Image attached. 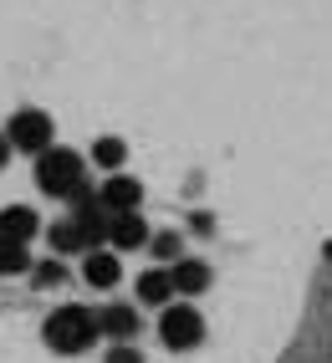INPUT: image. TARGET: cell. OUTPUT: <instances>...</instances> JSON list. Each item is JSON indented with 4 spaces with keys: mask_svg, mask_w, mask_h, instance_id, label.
<instances>
[{
    "mask_svg": "<svg viewBox=\"0 0 332 363\" xmlns=\"http://www.w3.org/2000/svg\"><path fill=\"white\" fill-rule=\"evenodd\" d=\"M36 184H41V195H52V200H67V205H77L87 195H98V189L87 184V169H82V154L72 149H46L36 154Z\"/></svg>",
    "mask_w": 332,
    "mask_h": 363,
    "instance_id": "obj_1",
    "label": "cell"
},
{
    "mask_svg": "<svg viewBox=\"0 0 332 363\" xmlns=\"http://www.w3.org/2000/svg\"><path fill=\"white\" fill-rule=\"evenodd\" d=\"M6 159H11V138L0 133V169H6Z\"/></svg>",
    "mask_w": 332,
    "mask_h": 363,
    "instance_id": "obj_18",
    "label": "cell"
},
{
    "mask_svg": "<svg viewBox=\"0 0 332 363\" xmlns=\"http://www.w3.org/2000/svg\"><path fill=\"white\" fill-rule=\"evenodd\" d=\"M98 328H103L108 343H133L144 323H138V307L133 302H103L98 307Z\"/></svg>",
    "mask_w": 332,
    "mask_h": 363,
    "instance_id": "obj_5",
    "label": "cell"
},
{
    "mask_svg": "<svg viewBox=\"0 0 332 363\" xmlns=\"http://www.w3.org/2000/svg\"><path fill=\"white\" fill-rule=\"evenodd\" d=\"M82 277H87V286H98V292H108V286H118V277H123V266H118V251H87V261H82Z\"/></svg>",
    "mask_w": 332,
    "mask_h": 363,
    "instance_id": "obj_10",
    "label": "cell"
},
{
    "mask_svg": "<svg viewBox=\"0 0 332 363\" xmlns=\"http://www.w3.org/2000/svg\"><path fill=\"white\" fill-rule=\"evenodd\" d=\"M179 292H174V272H164V266H154V272L138 277V307H169Z\"/></svg>",
    "mask_w": 332,
    "mask_h": 363,
    "instance_id": "obj_9",
    "label": "cell"
},
{
    "mask_svg": "<svg viewBox=\"0 0 332 363\" xmlns=\"http://www.w3.org/2000/svg\"><path fill=\"white\" fill-rule=\"evenodd\" d=\"M149 251H154V256H159V261H169V266H174V261H179V256H184V240H179V235H174V230H159V235H154V240H149Z\"/></svg>",
    "mask_w": 332,
    "mask_h": 363,
    "instance_id": "obj_15",
    "label": "cell"
},
{
    "mask_svg": "<svg viewBox=\"0 0 332 363\" xmlns=\"http://www.w3.org/2000/svg\"><path fill=\"white\" fill-rule=\"evenodd\" d=\"M154 240V230H149V220L138 210H123V215H113V230H108V246L113 251H144Z\"/></svg>",
    "mask_w": 332,
    "mask_h": 363,
    "instance_id": "obj_6",
    "label": "cell"
},
{
    "mask_svg": "<svg viewBox=\"0 0 332 363\" xmlns=\"http://www.w3.org/2000/svg\"><path fill=\"white\" fill-rule=\"evenodd\" d=\"M159 337H164V348H174V353H184V348H200V337H205V318L189 302H169L164 307V318H159Z\"/></svg>",
    "mask_w": 332,
    "mask_h": 363,
    "instance_id": "obj_4",
    "label": "cell"
},
{
    "mask_svg": "<svg viewBox=\"0 0 332 363\" xmlns=\"http://www.w3.org/2000/svg\"><path fill=\"white\" fill-rule=\"evenodd\" d=\"M31 277H36V286H62L67 281V266H62V256H52V261L31 266Z\"/></svg>",
    "mask_w": 332,
    "mask_h": 363,
    "instance_id": "obj_16",
    "label": "cell"
},
{
    "mask_svg": "<svg viewBox=\"0 0 332 363\" xmlns=\"http://www.w3.org/2000/svg\"><path fill=\"white\" fill-rule=\"evenodd\" d=\"M169 272H174V292L179 297H200V292H210V281H215L210 261H200V256H179Z\"/></svg>",
    "mask_w": 332,
    "mask_h": 363,
    "instance_id": "obj_8",
    "label": "cell"
},
{
    "mask_svg": "<svg viewBox=\"0 0 332 363\" xmlns=\"http://www.w3.org/2000/svg\"><path fill=\"white\" fill-rule=\"evenodd\" d=\"M123 159H128V143L123 138H98V143H92V164H98V169H113V174H118Z\"/></svg>",
    "mask_w": 332,
    "mask_h": 363,
    "instance_id": "obj_14",
    "label": "cell"
},
{
    "mask_svg": "<svg viewBox=\"0 0 332 363\" xmlns=\"http://www.w3.org/2000/svg\"><path fill=\"white\" fill-rule=\"evenodd\" d=\"M98 200L113 210V215H123V210H138L144 205V184H138L133 174H108L98 184Z\"/></svg>",
    "mask_w": 332,
    "mask_h": 363,
    "instance_id": "obj_7",
    "label": "cell"
},
{
    "mask_svg": "<svg viewBox=\"0 0 332 363\" xmlns=\"http://www.w3.org/2000/svg\"><path fill=\"white\" fill-rule=\"evenodd\" d=\"M21 272H31V251L21 246V240L0 235V277H21Z\"/></svg>",
    "mask_w": 332,
    "mask_h": 363,
    "instance_id": "obj_13",
    "label": "cell"
},
{
    "mask_svg": "<svg viewBox=\"0 0 332 363\" xmlns=\"http://www.w3.org/2000/svg\"><path fill=\"white\" fill-rule=\"evenodd\" d=\"M108 363H144V353H138L133 343H113L108 348Z\"/></svg>",
    "mask_w": 332,
    "mask_h": 363,
    "instance_id": "obj_17",
    "label": "cell"
},
{
    "mask_svg": "<svg viewBox=\"0 0 332 363\" xmlns=\"http://www.w3.org/2000/svg\"><path fill=\"white\" fill-rule=\"evenodd\" d=\"M36 230H41L36 210H26V205H6V210H0V235H6V240H21V246H26Z\"/></svg>",
    "mask_w": 332,
    "mask_h": 363,
    "instance_id": "obj_12",
    "label": "cell"
},
{
    "mask_svg": "<svg viewBox=\"0 0 332 363\" xmlns=\"http://www.w3.org/2000/svg\"><path fill=\"white\" fill-rule=\"evenodd\" d=\"M46 246H52V256H72V251H87V235H82V225L72 215H67V220L46 225Z\"/></svg>",
    "mask_w": 332,
    "mask_h": 363,
    "instance_id": "obj_11",
    "label": "cell"
},
{
    "mask_svg": "<svg viewBox=\"0 0 332 363\" xmlns=\"http://www.w3.org/2000/svg\"><path fill=\"white\" fill-rule=\"evenodd\" d=\"M6 138H11V149H21V154H46L52 138H57V128H52V118H46L41 108H16L11 123H6Z\"/></svg>",
    "mask_w": 332,
    "mask_h": 363,
    "instance_id": "obj_3",
    "label": "cell"
},
{
    "mask_svg": "<svg viewBox=\"0 0 332 363\" xmlns=\"http://www.w3.org/2000/svg\"><path fill=\"white\" fill-rule=\"evenodd\" d=\"M41 333H46V348H52V353H87V348L103 337L98 312H92V307H77V302L57 307L52 318H46Z\"/></svg>",
    "mask_w": 332,
    "mask_h": 363,
    "instance_id": "obj_2",
    "label": "cell"
}]
</instances>
